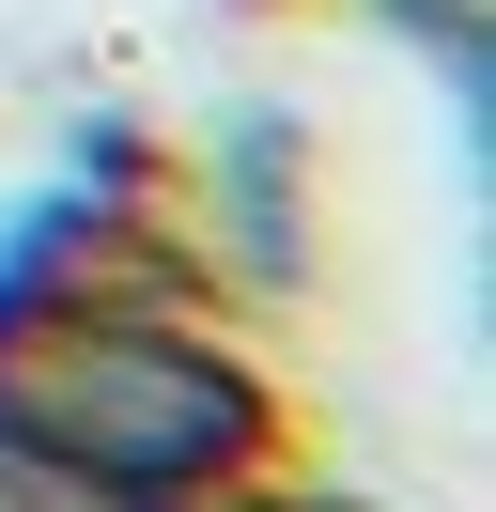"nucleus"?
<instances>
[{
	"label": "nucleus",
	"instance_id": "obj_1",
	"mask_svg": "<svg viewBox=\"0 0 496 512\" xmlns=\"http://www.w3.org/2000/svg\"><path fill=\"white\" fill-rule=\"evenodd\" d=\"M140 202V125L93 109L0 218V512H279L295 481L248 326Z\"/></svg>",
	"mask_w": 496,
	"mask_h": 512
},
{
	"label": "nucleus",
	"instance_id": "obj_2",
	"mask_svg": "<svg viewBox=\"0 0 496 512\" xmlns=\"http://www.w3.org/2000/svg\"><path fill=\"white\" fill-rule=\"evenodd\" d=\"M310 156H295V109H233L202 156V202H217V249H233V280H295L310 264V218H295Z\"/></svg>",
	"mask_w": 496,
	"mask_h": 512
}]
</instances>
